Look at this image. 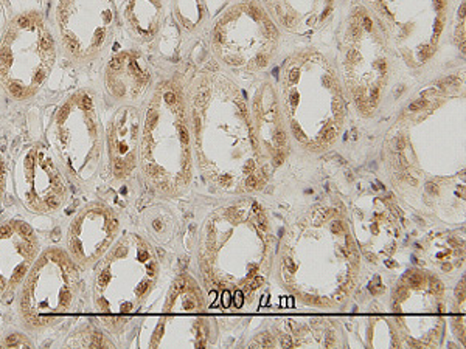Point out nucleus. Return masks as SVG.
Returning a JSON list of instances; mask_svg holds the SVG:
<instances>
[{
    "label": "nucleus",
    "mask_w": 466,
    "mask_h": 349,
    "mask_svg": "<svg viewBox=\"0 0 466 349\" xmlns=\"http://www.w3.org/2000/svg\"><path fill=\"white\" fill-rule=\"evenodd\" d=\"M188 114L191 144L206 175L226 186L257 179L260 148L238 85L223 75H204L191 92Z\"/></svg>",
    "instance_id": "1"
},
{
    "label": "nucleus",
    "mask_w": 466,
    "mask_h": 349,
    "mask_svg": "<svg viewBox=\"0 0 466 349\" xmlns=\"http://www.w3.org/2000/svg\"><path fill=\"white\" fill-rule=\"evenodd\" d=\"M280 112L297 144L323 151L344 127V96L333 65L318 52L297 54L283 64Z\"/></svg>",
    "instance_id": "2"
},
{
    "label": "nucleus",
    "mask_w": 466,
    "mask_h": 349,
    "mask_svg": "<svg viewBox=\"0 0 466 349\" xmlns=\"http://www.w3.org/2000/svg\"><path fill=\"white\" fill-rule=\"evenodd\" d=\"M193 144L186 101L173 81L156 85L142 115L140 160L148 185L176 194L191 179Z\"/></svg>",
    "instance_id": "3"
},
{
    "label": "nucleus",
    "mask_w": 466,
    "mask_h": 349,
    "mask_svg": "<svg viewBox=\"0 0 466 349\" xmlns=\"http://www.w3.org/2000/svg\"><path fill=\"white\" fill-rule=\"evenodd\" d=\"M159 264L153 249L137 234L116 241L96 264L92 303L101 326L122 333L153 291Z\"/></svg>",
    "instance_id": "4"
},
{
    "label": "nucleus",
    "mask_w": 466,
    "mask_h": 349,
    "mask_svg": "<svg viewBox=\"0 0 466 349\" xmlns=\"http://www.w3.org/2000/svg\"><path fill=\"white\" fill-rule=\"evenodd\" d=\"M48 148L67 179L89 188L105 155V126L96 94L83 87L64 96L47 127Z\"/></svg>",
    "instance_id": "5"
},
{
    "label": "nucleus",
    "mask_w": 466,
    "mask_h": 349,
    "mask_svg": "<svg viewBox=\"0 0 466 349\" xmlns=\"http://www.w3.org/2000/svg\"><path fill=\"white\" fill-rule=\"evenodd\" d=\"M56 59L58 41L43 13L22 11L0 36V89L16 103L32 101L50 80Z\"/></svg>",
    "instance_id": "6"
},
{
    "label": "nucleus",
    "mask_w": 466,
    "mask_h": 349,
    "mask_svg": "<svg viewBox=\"0 0 466 349\" xmlns=\"http://www.w3.org/2000/svg\"><path fill=\"white\" fill-rule=\"evenodd\" d=\"M80 270L66 249L41 250L17 289V314L28 333L56 329L74 311L80 298Z\"/></svg>",
    "instance_id": "7"
},
{
    "label": "nucleus",
    "mask_w": 466,
    "mask_h": 349,
    "mask_svg": "<svg viewBox=\"0 0 466 349\" xmlns=\"http://www.w3.org/2000/svg\"><path fill=\"white\" fill-rule=\"evenodd\" d=\"M344 65L347 87L358 111L373 115L386 98L392 63L386 37L364 6L355 8L350 17Z\"/></svg>",
    "instance_id": "8"
},
{
    "label": "nucleus",
    "mask_w": 466,
    "mask_h": 349,
    "mask_svg": "<svg viewBox=\"0 0 466 349\" xmlns=\"http://www.w3.org/2000/svg\"><path fill=\"white\" fill-rule=\"evenodd\" d=\"M387 44L419 67L432 56L445 30L450 0H366Z\"/></svg>",
    "instance_id": "9"
},
{
    "label": "nucleus",
    "mask_w": 466,
    "mask_h": 349,
    "mask_svg": "<svg viewBox=\"0 0 466 349\" xmlns=\"http://www.w3.org/2000/svg\"><path fill=\"white\" fill-rule=\"evenodd\" d=\"M274 19L254 0H244L224 13L213 30V48L232 69H265L276 52Z\"/></svg>",
    "instance_id": "10"
},
{
    "label": "nucleus",
    "mask_w": 466,
    "mask_h": 349,
    "mask_svg": "<svg viewBox=\"0 0 466 349\" xmlns=\"http://www.w3.org/2000/svg\"><path fill=\"white\" fill-rule=\"evenodd\" d=\"M116 21V0H55V36L75 65L94 63L106 52Z\"/></svg>",
    "instance_id": "11"
},
{
    "label": "nucleus",
    "mask_w": 466,
    "mask_h": 349,
    "mask_svg": "<svg viewBox=\"0 0 466 349\" xmlns=\"http://www.w3.org/2000/svg\"><path fill=\"white\" fill-rule=\"evenodd\" d=\"M13 185L22 206L37 216L56 214L69 201L67 177L43 144L22 149L13 166Z\"/></svg>",
    "instance_id": "12"
},
{
    "label": "nucleus",
    "mask_w": 466,
    "mask_h": 349,
    "mask_svg": "<svg viewBox=\"0 0 466 349\" xmlns=\"http://www.w3.org/2000/svg\"><path fill=\"white\" fill-rule=\"evenodd\" d=\"M120 234V219L105 202H89L70 219L66 252L81 270L92 269L111 250Z\"/></svg>",
    "instance_id": "13"
},
{
    "label": "nucleus",
    "mask_w": 466,
    "mask_h": 349,
    "mask_svg": "<svg viewBox=\"0 0 466 349\" xmlns=\"http://www.w3.org/2000/svg\"><path fill=\"white\" fill-rule=\"evenodd\" d=\"M41 254L36 230L22 219L0 223V300L21 287Z\"/></svg>",
    "instance_id": "14"
},
{
    "label": "nucleus",
    "mask_w": 466,
    "mask_h": 349,
    "mask_svg": "<svg viewBox=\"0 0 466 349\" xmlns=\"http://www.w3.org/2000/svg\"><path fill=\"white\" fill-rule=\"evenodd\" d=\"M142 114L133 105H120L105 127V151L112 177L127 180L140 160Z\"/></svg>",
    "instance_id": "15"
},
{
    "label": "nucleus",
    "mask_w": 466,
    "mask_h": 349,
    "mask_svg": "<svg viewBox=\"0 0 466 349\" xmlns=\"http://www.w3.org/2000/svg\"><path fill=\"white\" fill-rule=\"evenodd\" d=\"M151 85V69L144 55L127 48L112 55L105 67V89L118 105L142 100Z\"/></svg>",
    "instance_id": "16"
},
{
    "label": "nucleus",
    "mask_w": 466,
    "mask_h": 349,
    "mask_svg": "<svg viewBox=\"0 0 466 349\" xmlns=\"http://www.w3.org/2000/svg\"><path fill=\"white\" fill-rule=\"evenodd\" d=\"M269 16L296 33L311 32L331 15L334 0H263Z\"/></svg>",
    "instance_id": "17"
},
{
    "label": "nucleus",
    "mask_w": 466,
    "mask_h": 349,
    "mask_svg": "<svg viewBox=\"0 0 466 349\" xmlns=\"http://www.w3.org/2000/svg\"><path fill=\"white\" fill-rule=\"evenodd\" d=\"M164 11L162 0H125L122 15L134 36L151 43L162 27Z\"/></svg>",
    "instance_id": "18"
},
{
    "label": "nucleus",
    "mask_w": 466,
    "mask_h": 349,
    "mask_svg": "<svg viewBox=\"0 0 466 349\" xmlns=\"http://www.w3.org/2000/svg\"><path fill=\"white\" fill-rule=\"evenodd\" d=\"M63 346L64 348H111L114 344L101 333L98 326L86 323L70 334Z\"/></svg>",
    "instance_id": "19"
},
{
    "label": "nucleus",
    "mask_w": 466,
    "mask_h": 349,
    "mask_svg": "<svg viewBox=\"0 0 466 349\" xmlns=\"http://www.w3.org/2000/svg\"><path fill=\"white\" fill-rule=\"evenodd\" d=\"M0 346L2 348H33L35 344L28 335L19 331H11L6 334L4 339L0 340Z\"/></svg>",
    "instance_id": "20"
},
{
    "label": "nucleus",
    "mask_w": 466,
    "mask_h": 349,
    "mask_svg": "<svg viewBox=\"0 0 466 349\" xmlns=\"http://www.w3.org/2000/svg\"><path fill=\"white\" fill-rule=\"evenodd\" d=\"M6 185H8V162H6L5 154L0 148V210L5 202Z\"/></svg>",
    "instance_id": "21"
}]
</instances>
